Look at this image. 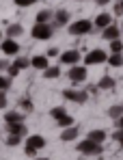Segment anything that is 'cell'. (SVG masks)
Listing matches in <instances>:
<instances>
[{"label":"cell","mask_w":123,"mask_h":160,"mask_svg":"<svg viewBox=\"0 0 123 160\" xmlns=\"http://www.w3.org/2000/svg\"><path fill=\"white\" fill-rule=\"evenodd\" d=\"M4 123H24V115L20 110H9L4 115Z\"/></svg>","instance_id":"obj_14"},{"label":"cell","mask_w":123,"mask_h":160,"mask_svg":"<svg viewBox=\"0 0 123 160\" xmlns=\"http://www.w3.org/2000/svg\"><path fill=\"white\" fill-rule=\"evenodd\" d=\"M11 87V78H4V76H0V91H7Z\"/></svg>","instance_id":"obj_30"},{"label":"cell","mask_w":123,"mask_h":160,"mask_svg":"<svg viewBox=\"0 0 123 160\" xmlns=\"http://www.w3.org/2000/svg\"><path fill=\"white\" fill-rule=\"evenodd\" d=\"M121 30H123V22H121Z\"/></svg>","instance_id":"obj_43"},{"label":"cell","mask_w":123,"mask_h":160,"mask_svg":"<svg viewBox=\"0 0 123 160\" xmlns=\"http://www.w3.org/2000/svg\"><path fill=\"white\" fill-rule=\"evenodd\" d=\"M78 152L82 156H101L104 154V143H95V141L84 138V141L78 143Z\"/></svg>","instance_id":"obj_2"},{"label":"cell","mask_w":123,"mask_h":160,"mask_svg":"<svg viewBox=\"0 0 123 160\" xmlns=\"http://www.w3.org/2000/svg\"><path fill=\"white\" fill-rule=\"evenodd\" d=\"M110 52H123V41L121 39H112V41H110Z\"/></svg>","instance_id":"obj_28"},{"label":"cell","mask_w":123,"mask_h":160,"mask_svg":"<svg viewBox=\"0 0 123 160\" xmlns=\"http://www.w3.org/2000/svg\"><path fill=\"white\" fill-rule=\"evenodd\" d=\"M7 72H9V78H15V76H17V74H20V72H22V69H20V67H15V65H13V63H11V65H9V69H7Z\"/></svg>","instance_id":"obj_31"},{"label":"cell","mask_w":123,"mask_h":160,"mask_svg":"<svg viewBox=\"0 0 123 160\" xmlns=\"http://www.w3.org/2000/svg\"><path fill=\"white\" fill-rule=\"evenodd\" d=\"M121 115H123V106L121 104H115V106L108 108V117H110V119H119Z\"/></svg>","instance_id":"obj_24"},{"label":"cell","mask_w":123,"mask_h":160,"mask_svg":"<svg viewBox=\"0 0 123 160\" xmlns=\"http://www.w3.org/2000/svg\"><path fill=\"white\" fill-rule=\"evenodd\" d=\"M86 91H91V93H97L99 87H95V84H89V89H86Z\"/></svg>","instance_id":"obj_39"},{"label":"cell","mask_w":123,"mask_h":160,"mask_svg":"<svg viewBox=\"0 0 123 160\" xmlns=\"http://www.w3.org/2000/svg\"><path fill=\"white\" fill-rule=\"evenodd\" d=\"M93 30V24L89 22V20H76L69 24V32L74 35V37H82V35H89Z\"/></svg>","instance_id":"obj_5"},{"label":"cell","mask_w":123,"mask_h":160,"mask_svg":"<svg viewBox=\"0 0 123 160\" xmlns=\"http://www.w3.org/2000/svg\"><path fill=\"white\" fill-rule=\"evenodd\" d=\"M0 50H2V54H9V56H17V54H20V43H17L15 39L7 37L4 41H0Z\"/></svg>","instance_id":"obj_7"},{"label":"cell","mask_w":123,"mask_h":160,"mask_svg":"<svg viewBox=\"0 0 123 160\" xmlns=\"http://www.w3.org/2000/svg\"><path fill=\"white\" fill-rule=\"evenodd\" d=\"M30 67H35V69H48L50 63H48V54H37V56H32L30 58Z\"/></svg>","instance_id":"obj_11"},{"label":"cell","mask_w":123,"mask_h":160,"mask_svg":"<svg viewBox=\"0 0 123 160\" xmlns=\"http://www.w3.org/2000/svg\"><path fill=\"white\" fill-rule=\"evenodd\" d=\"M108 61V54L104 52V50H91V52L84 56V63L86 65H99V63H106Z\"/></svg>","instance_id":"obj_8"},{"label":"cell","mask_w":123,"mask_h":160,"mask_svg":"<svg viewBox=\"0 0 123 160\" xmlns=\"http://www.w3.org/2000/svg\"><path fill=\"white\" fill-rule=\"evenodd\" d=\"M101 37L112 41V39H119L121 37V26H115V24H108L106 28H101Z\"/></svg>","instance_id":"obj_9"},{"label":"cell","mask_w":123,"mask_h":160,"mask_svg":"<svg viewBox=\"0 0 123 160\" xmlns=\"http://www.w3.org/2000/svg\"><path fill=\"white\" fill-rule=\"evenodd\" d=\"M63 98L69 100V102H76V104H84L89 100V91L86 89H65Z\"/></svg>","instance_id":"obj_4"},{"label":"cell","mask_w":123,"mask_h":160,"mask_svg":"<svg viewBox=\"0 0 123 160\" xmlns=\"http://www.w3.org/2000/svg\"><path fill=\"white\" fill-rule=\"evenodd\" d=\"M0 39H2V30H0Z\"/></svg>","instance_id":"obj_42"},{"label":"cell","mask_w":123,"mask_h":160,"mask_svg":"<svg viewBox=\"0 0 123 160\" xmlns=\"http://www.w3.org/2000/svg\"><path fill=\"white\" fill-rule=\"evenodd\" d=\"M46 147V138L41 134H30L24 141V152L26 156H37V152H41Z\"/></svg>","instance_id":"obj_1"},{"label":"cell","mask_w":123,"mask_h":160,"mask_svg":"<svg viewBox=\"0 0 123 160\" xmlns=\"http://www.w3.org/2000/svg\"><path fill=\"white\" fill-rule=\"evenodd\" d=\"M35 160H48V158H35Z\"/></svg>","instance_id":"obj_41"},{"label":"cell","mask_w":123,"mask_h":160,"mask_svg":"<svg viewBox=\"0 0 123 160\" xmlns=\"http://www.w3.org/2000/svg\"><path fill=\"white\" fill-rule=\"evenodd\" d=\"M95 2H97L99 7H104V4H108V2H110V0H95Z\"/></svg>","instance_id":"obj_40"},{"label":"cell","mask_w":123,"mask_h":160,"mask_svg":"<svg viewBox=\"0 0 123 160\" xmlns=\"http://www.w3.org/2000/svg\"><path fill=\"white\" fill-rule=\"evenodd\" d=\"M22 35H24V26L22 24H11V26L7 28V37H11V39L22 37Z\"/></svg>","instance_id":"obj_18"},{"label":"cell","mask_w":123,"mask_h":160,"mask_svg":"<svg viewBox=\"0 0 123 160\" xmlns=\"http://www.w3.org/2000/svg\"><path fill=\"white\" fill-rule=\"evenodd\" d=\"M89 141H95V143H104L106 141V130H91L86 134Z\"/></svg>","instance_id":"obj_20"},{"label":"cell","mask_w":123,"mask_h":160,"mask_svg":"<svg viewBox=\"0 0 123 160\" xmlns=\"http://www.w3.org/2000/svg\"><path fill=\"white\" fill-rule=\"evenodd\" d=\"M115 13H117V15H123V0H119V2H117V7H115Z\"/></svg>","instance_id":"obj_34"},{"label":"cell","mask_w":123,"mask_h":160,"mask_svg":"<svg viewBox=\"0 0 123 160\" xmlns=\"http://www.w3.org/2000/svg\"><path fill=\"white\" fill-rule=\"evenodd\" d=\"M97 160H104V158H99V156H97Z\"/></svg>","instance_id":"obj_44"},{"label":"cell","mask_w":123,"mask_h":160,"mask_svg":"<svg viewBox=\"0 0 123 160\" xmlns=\"http://www.w3.org/2000/svg\"><path fill=\"white\" fill-rule=\"evenodd\" d=\"M35 20H37L39 24H48L50 20H54V13H52L50 9H43V11H39V13H37V18H35Z\"/></svg>","instance_id":"obj_19"},{"label":"cell","mask_w":123,"mask_h":160,"mask_svg":"<svg viewBox=\"0 0 123 160\" xmlns=\"http://www.w3.org/2000/svg\"><path fill=\"white\" fill-rule=\"evenodd\" d=\"M61 76V69L58 67H48V69H43V78H58Z\"/></svg>","instance_id":"obj_26"},{"label":"cell","mask_w":123,"mask_h":160,"mask_svg":"<svg viewBox=\"0 0 123 160\" xmlns=\"http://www.w3.org/2000/svg\"><path fill=\"white\" fill-rule=\"evenodd\" d=\"M78 134L80 130L76 128V126H69V128H63V132H61V141H65V143H71L78 138Z\"/></svg>","instance_id":"obj_12"},{"label":"cell","mask_w":123,"mask_h":160,"mask_svg":"<svg viewBox=\"0 0 123 160\" xmlns=\"http://www.w3.org/2000/svg\"><path fill=\"white\" fill-rule=\"evenodd\" d=\"M13 65H15V67H20V69L24 72V69L30 67V58H26V56H22V54H17V56H15V61H13Z\"/></svg>","instance_id":"obj_22"},{"label":"cell","mask_w":123,"mask_h":160,"mask_svg":"<svg viewBox=\"0 0 123 160\" xmlns=\"http://www.w3.org/2000/svg\"><path fill=\"white\" fill-rule=\"evenodd\" d=\"M54 35V26L52 24H39V22H35V26H32V37L35 39H39V41H48L50 37Z\"/></svg>","instance_id":"obj_3"},{"label":"cell","mask_w":123,"mask_h":160,"mask_svg":"<svg viewBox=\"0 0 123 160\" xmlns=\"http://www.w3.org/2000/svg\"><path fill=\"white\" fill-rule=\"evenodd\" d=\"M115 123H117V128H119V130H123V115L119 117V119H115Z\"/></svg>","instance_id":"obj_38"},{"label":"cell","mask_w":123,"mask_h":160,"mask_svg":"<svg viewBox=\"0 0 123 160\" xmlns=\"http://www.w3.org/2000/svg\"><path fill=\"white\" fill-rule=\"evenodd\" d=\"M46 54H48V58H52V56H56V54H61V52H58L56 48H50V50H48Z\"/></svg>","instance_id":"obj_37"},{"label":"cell","mask_w":123,"mask_h":160,"mask_svg":"<svg viewBox=\"0 0 123 160\" xmlns=\"http://www.w3.org/2000/svg\"><path fill=\"white\" fill-rule=\"evenodd\" d=\"M7 69H9V61L0 58V72H7Z\"/></svg>","instance_id":"obj_36"},{"label":"cell","mask_w":123,"mask_h":160,"mask_svg":"<svg viewBox=\"0 0 123 160\" xmlns=\"http://www.w3.org/2000/svg\"><path fill=\"white\" fill-rule=\"evenodd\" d=\"M69 80L74 82V84H80V82H84L86 76H89V72H86V67H82V65H71V69H69Z\"/></svg>","instance_id":"obj_6"},{"label":"cell","mask_w":123,"mask_h":160,"mask_svg":"<svg viewBox=\"0 0 123 160\" xmlns=\"http://www.w3.org/2000/svg\"><path fill=\"white\" fill-rule=\"evenodd\" d=\"M78 61H80V52L78 50H65V52L61 54V63H65V65H78Z\"/></svg>","instance_id":"obj_10"},{"label":"cell","mask_w":123,"mask_h":160,"mask_svg":"<svg viewBox=\"0 0 123 160\" xmlns=\"http://www.w3.org/2000/svg\"><path fill=\"white\" fill-rule=\"evenodd\" d=\"M69 20H71V18H69V13H67L65 9L56 11V13H54V28H58V26H65V24H67Z\"/></svg>","instance_id":"obj_13"},{"label":"cell","mask_w":123,"mask_h":160,"mask_svg":"<svg viewBox=\"0 0 123 160\" xmlns=\"http://www.w3.org/2000/svg\"><path fill=\"white\" fill-rule=\"evenodd\" d=\"M20 106L24 108L26 112H30V110H32V102H30V100H22V102H20Z\"/></svg>","instance_id":"obj_33"},{"label":"cell","mask_w":123,"mask_h":160,"mask_svg":"<svg viewBox=\"0 0 123 160\" xmlns=\"http://www.w3.org/2000/svg\"><path fill=\"white\" fill-rule=\"evenodd\" d=\"M20 143H24V136H17V134H9V136H7V145H9V147H15V145H20Z\"/></svg>","instance_id":"obj_25"},{"label":"cell","mask_w":123,"mask_h":160,"mask_svg":"<svg viewBox=\"0 0 123 160\" xmlns=\"http://www.w3.org/2000/svg\"><path fill=\"white\" fill-rule=\"evenodd\" d=\"M115 84H117V82H115V78H112V76H104V78L99 80V89H101V91H110V89H115Z\"/></svg>","instance_id":"obj_21"},{"label":"cell","mask_w":123,"mask_h":160,"mask_svg":"<svg viewBox=\"0 0 123 160\" xmlns=\"http://www.w3.org/2000/svg\"><path fill=\"white\" fill-rule=\"evenodd\" d=\"M13 2H15L17 7H22V9H26V7H32V4H35L37 0H13Z\"/></svg>","instance_id":"obj_29"},{"label":"cell","mask_w":123,"mask_h":160,"mask_svg":"<svg viewBox=\"0 0 123 160\" xmlns=\"http://www.w3.org/2000/svg\"><path fill=\"white\" fill-rule=\"evenodd\" d=\"M9 134H17V136H26V123H7Z\"/></svg>","instance_id":"obj_16"},{"label":"cell","mask_w":123,"mask_h":160,"mask_svg":"<svg viewBox=\"0 0 123 160\" xmlns=\"http://www.w3.org/2000/svg\"><path fill=\"white\" fill-rule=\"evenodd\" d=\"M112 138H115V141H117V143L123 147V130H119V128H117V132L112 134Z\"/></svg>","instance_id":"obj_32"},{"label":"cell","mask_w":123,"mask_h":160,"mask_svg":"<svg viewBox=\"0 0 123 160\" xmlns=\"http://www.w3.org/2000/svg\"><path fill=\"white\" fill-rule=\"evenodd\" d=\"M106 63H108L110 67H123V52H110Z\"/></svg>","instance_id":"obj_15"},{"label":"cell","mask_w":123,"mask_h":160,"mask_svg":"<svg viewBox=\"0 0 123 160\" xmlns=\"http://www.w3.org/2000/svg\"><path fill=\"white\" fill-rule=\"evenodd\" d=\"M7 106V95H4V91H0V110Z\"/></svg>","instance_id":"obj_35"},{"label":"cell","mask_w":123,"mask_h":160,"mask_svg":"<svg viewBox=\"0 0 123 160\" xmlns=\"http://www.w3.org/2000/svg\"><path fill=\"white\" fill-rule=\"evenodd\" d=\"M63 115H67V112H65V108H63V106H54L52 110H50V117H52L54 121H56V119H61Z\"/></svg>","instance_id":"obj_27"},{"label":"cell","mask_w":123,"mask_h":160,"mask_svg":"<svg viewBox=\"0 0 123 160\" xmlns=\"http://www.w3.org/2000/svg\"><path fill=\"white\" fill-rule=\"evenodd\" d=\"M74 117H69V115H63L61 119H56V126L58 128H69V126H74Z\"/></svg>","instance_id":"obj_23"},{"label":"cell","mask_w":123,"mask_h":160,"mask_svg":"<svg viewBox=\"0 0 123 160\" xmlns=\"http://www.w3.org/2000/svg\"><path fill=\"white\" fill-rule=\"evenodd\" d=\"M108 24H112V15L110 13H99L95 18V26L97 28H106Z\"/></svg>","instance_id":"obj_17"}]
</instances>
